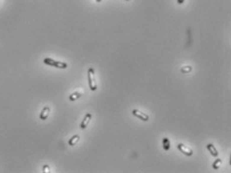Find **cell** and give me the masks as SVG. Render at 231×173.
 Listing matches in <instances>:
<instances>
[{
    "mask_svg": "<svg viewBox=\"0 0 231 173\" xmlns=\"http://www.w3.org/2000/svg\"><path fill=\"white\" fill-rule=\"evenodd\" d=\"M43 63L46 65H49V66L52 67H56L59 68V69H66L68 67V64L66 62H61V61H56V60L49 58V57H46V58L43 59Z\"/></svg>",
    "mask_w": 231,
    "mask_h": 173,
    "instance_id": "1",
    "label": "cell"
},
{
    "mask_svg": "<svg viewBox=\"0 0 231 173\" xmlns=\"http://www.w3.org/2000/svg\"><path fill=\"white\" fill-rule=\"evenodd\" d=\"M88 84H89V88H90L91 91L97 90V82L95 79V73H94V69L92 67H90L88 69Z\"/></svg>",
    "mask_w": 231,
    "mask_h": 173,
    "instance_id": "2",
    "label": "cell"
},
{
    "mask_svg": "<svg viewBox=\"0 0 231 173\" xmlns=\"http://www.w3.org/2000/svg\"><path fill=\"white\" fill-rule=\"evenodd\" d=\"M177 148H178V150H180V152H182V153L185 154L186 156H192V154H193L192 149L190 147H188V146L184 145V144L179 143L177 145Z\"/></svg>",
    "mask_w": 231,
    "mask_h": 173,
    "instance_id": "3",
    "label": "cell"
},
{
    "mask_svg": "<svg viewBox=\"0 0 231 173\" xmlns=\"http://www.w3.org/2000/svg\"><path fill=\"white\" fill-rule=\"evenodd\" d=\"M132 114L134 115L135 117H137V118H139L140 120H142V121H148V120H149L148 114L143 113L142 111H140V110H138V109L132 110Z\"/></svg>",
    "mask_w": 231,
    "mask_h": 173,
    "instance_id": "4",
    "label": "cell"
},
{
    "mask_svg": "<svg viewBox=\"0 0 231 173\" xmlns=\"http://www.w3.org/2000/svg\"><path fill=\"white\" fill-rule=\"evenodd\" d=\"M91 119H92V114L91 113H87L84 116V118H83V120L81 121V124H80V128L82 130H84V129H86V127L88 126L89 125V123H90V121H91Z\"/></svg>",
    "mask_w": 231,
    "mask_h": 173,
    "instance_id": "5",
    "label": "cell"
},
{
    "mask_svg": "<svg viewBox=\"0 0 231 173\" xmlns=\"http://www.w3.org/2000/svg\"><path fill=\"white\" fill-rule=\"evenodd\" d=\"M49 114H50V107L45 106L43 109L41 110V113H40V115H39V118H40L42 121H44V120H46L47 118H48Z\"/></svg>",
    "mask_w": 231,
    "mask_h": 173,
    "instance_id": "6",
    "label": "cell"
},
{
    "mask_svg": "<svg viewBox=\"0 0 231 173\" xmlns=\"http://www.w3.org/2000/svg\"><path fill=\"white\" fill-rule=\"evenodd\" d=\"M82 95H83L82 89H81V90H77V91H75V92H73L72 94H70L69 100L70 101H75V100H77V99H79Z\"/></svg>",
    "mask_w": 231,
    "mask_h": 173,
    "instance_id": "7",
    "label": "cell"
},
{
    "mask_svg": "<svg viewBox=\"0 0 231 173\" xmlns=\"http://www.w3.org/2000/svg\"><path fill=\"white\" fill-rule=\"evenodd\" d=\"M206 147H207V149H208V151L210 152V154H211L212 156H214V157L218 156V151H217V149L215 148V146L212 143H208L206 145Z\"/></svg>",
    "mask_w": 231,
    "mask_h": 173,
    "instance_id": "8",
    "label": "cell"
},
{
    "mask_svg": "<svg viewBox=\"0 0 231 173\" xmlns=\"http://www.w3.org/2000/svg\"><path fill=\"white\" fill-rule=\"evenodd\" d=\"M79 140H80V136H79V135H77V134L73 135L72 137L70 138L69 140H68V145L74 146V145H76V143H77Z\"/></svg>",
    "mask_w": 231,
    "mask_h": 173,
    "instance_id": "9",
    "label": "cell"
},
{
    "mask_svg": "<svg viewBox=\"0 0 231 173\" xmlns=\"http://www.w3.org/2000/svg\"><path fill=\"white\" fill-rule=\"evenodd\" d=\"M162 146H163V149L165 151L169 150V149H170V140H169V138H167V137L163 138V140H162Z\"/></svg>",
    "mask_w": 231,
    "mask_h": 173,
    "instance_id": "10",
    "label": "cell"
},
{
    "mask_svg": "<svg viewBox=\"0 0 231 173\" xmlns=\"http://www.w3.org/2000/svg\"><path fill=\"white\" fill-rule=\"evenodd\" d=\"M191 71H192V66L191 65H185V66H182L180 68V72L183 73V74L190 73Z\"/></svg>",
    "mask_w": 231,
    "mask_h": 173,
    "instance_id": "11",
    "label": "cell"
},
{
    "mask_svg": "<svg viewBox=\"0 0 231 173\" xmlns=\"http://www.w3.org/2000/svg\"><path fill=\"white\" fill-rule=\"evenodd\" d=\"M221 164H222V160L220 158H217L216 160L213 162V164H212V168H213L214 170L219 169L220 166H221Z\"/></svg>",
    "mask_w": 231,
    "mask_h": 173,
    "instance_id": "12",
    "label": "cell"
},
{
    "mask_svg": "<svg viewBox=\"0 0 231 173\" xmlns=\"http://www.w3.org/2000/svg\"><path fill=\"white\" fill-rule=\"evenodd\" d=\"M44 173H48V172H50V166L49 165H44L43 166V170H42Z\"/></svg>",
    "mask_w": 231,
    "mask_h": 173,
    "instance_id": "13",
    "label": "cell"
},
{
    "mask_svg": "<svg viewBox=\"0 0 231 173\" xmlns=\"http://www.w3.org/2000/svg\"><path fill=\"white\" fill-rule=\"evenodd\" d=\"M184 2V0H177V3L178 4H182Z\"/></svg>",
    "mask_w": 231,
    "mask_h": 173,
    "instance_id": "14",
    "label": "cell"
},
{
    "mask_svg": "<svg viewBox=\"0 0 231 173\" xmlns=\"http://www.w3.org/2000/svg\"><path fill=\"white\" fill-rule=\"evenodd\" d=\"M96 1H97V2H101L102 0H96Z\"/></svg>",
    "mask_w": 231,
    "mask_h": 173,
    "instance_id": "15",
    "label": "cell"
},
{
    "mask_svg": "<svg viewBox=\"0 0 231 173\" xmlns=\"http://www.w3.org/2000/svg\"><path fill=\"white\" fill-rule=\"evenodd\" d=\"M125 1H129V0H125Z\"/></svg>",
    "mask_w": 231,
    "mask_h": 173,
    "instance_id": "16",
    "label": "cell"
}]
</instances>
